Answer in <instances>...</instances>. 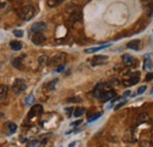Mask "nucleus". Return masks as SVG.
<instances>
[{"mask_svg": "<svg viewBox=\"0 0 153 147\" xmlns=\"http://www.w3.org/2000/svg\"><path fill=\"white\" fill-rule=\"evenodd\" d=\"M17 13H18V15H19V18H20L21 20L28 21V20H31V19L33 18V15H34V8H33V6H31V5L21 6V7L17 11Z\"/></svg>", "mask_w": 153, "mask_h": 147, "instance_id": "obj_1", "label": "nucleus"}, {"mask_svg": "<svg viewBox=\"0 0 153 147\" xmlns=\"http://www.w3.org/2000/svg\"><path fill=\"white\" fill-rule=\"evenodd\" d=\"M26 87H27V85H26V82H25L24 79H15L14 82H13V85H12V90H13V92L15 94L22 93L26 90Z\"/></svg>", "mask_w": 153, "mask_h": 147, "instance_id": "obj_2", "label": "nucleus"}, {"mask_svg": "<svg viewBox=\"0 0 153 147\" xmlns=\"http://www.w3.org/2000/svg\"><path fill=\"white\" fill-rule=\"evenodd\" d=\"M66 54L64 53H58L57 55H54L51 60H50V64L53 65V66H60V65H64V62L66 61Z\"/></svg>", "mask_w": 153, "mask_h": 147, "instance_id": "obj_3", "label": "nucleus"}, {"mask_svg": "<svg viewBox=\"0 0 153 147\" xmlns=\"http://www.w3.org/2000/svg\"><path fill=\"white\" fill-rule=\"evenodd\" d=\"M108 61V57L107 55H94L91 60V65L92 66H99V65H104Z\"/></svg>", "mask_w": 153, "mask_h": 147, "instance_id": "obj_4", "label": "nucleus"}, {"mask_svg": "<svg viewBox=\"0 0 153 147\" xmlns=\"http://www.w3.org/2000/svg\"><path fill=\"white\" fill-rule=\"evenodd\" d=\"M32 42H33L34 45H38V46L44 45V44L46 42V37H45V34H44V33H34V34L32 35Z\"/></svg>", "mask_w": 153, "mask_h": 147, "instance_id": "obj_5", "label": "nucleus"}, {"mask_svg": "<svg viewBox=\"0 0 153 147\" xmlns=\"http://www.w3.org/2000/svg\"><path fill=\"white\" fill-rule=\"evenodd\" d=\"M46 29H47V26H46V24L43 22V21L35 22V24H33V26L31 27V31H32L33 33H43V32H45Z\"/></svg>", "mask_w": 153, "mask_h": 147, "instance_id": "obj_6", "label": "nucleus"}, {"mask_svg": "<svg viewBox=\"0 0 153 147\" xmlns=\"http://www.w3.org/2000/svg\"><path fill=\"white\" fill-rule=\"evenodd\" d=\"M107 86V84H102V82H100V84H98L97 86H95V88L93 90V95H94V98H98V99H100V97H101V94L106 91L105 90V87Z\"/></svg>", "mask_w": 153, "mask_h": 147, "instance_id": "obj_7", "label": "nucleus"}, {"mask_svg": "<svg viewBox=\"0 0 153 147\" xmlns=\"http://www.w3.org/2000/svg\"><path fill=\"white\" fill-rule=\"evenodd\" d=\"M41 113H43V106L41 105H35L28 112V119H32V118H34L37 115H40Z\"/></svg>", "mask_w": 153, "mask_h": 147, "instance_id": "obj_8", "label": "nucleus"}, {"mask_svg": "<svg viewBox=\"0 0 153 147\" xmlns=\"http://www.w3.org/2000/svg\"><path fill=\"white\" fill-rule=\"evenodd\" d=\"M114 97H115V91H113V90H106V91L101 94L100 99H101V101H102V103H106V101H108V100L113 99Z\"/></svg>", "mask_w": 153, "mask_h": 147, "instance_id": "obj_9", "label": "nucleus"}, {"mask_svg": "<svg viewBox=\"0 0 153 147\" xmlns=\"http://www.w3.org/2000/svg\"><path fill=\"white\" fill-rule=\"evenodd\" d=\"M123 62H124L125 66L131 67V66H134L136 65V59L133 57H131L130 54H124L123 55Z\"/></svg>", "mask_w": 153, "mask_h": 147, "instance_id": "obj_10", "label": "nucleus"}, {"mask_svg": "<svg viewBox=\"0 0 153 147\" xmlns=\"http://www.w3.org/2000/svg\"><path fill=\"white\" fill-rule=\"evenodd\" d=\"M139 79H140V72H136V73L131 74V78L128 79V82H125V85H127V86H133V85L138 84Z\"/></svg>", "mask_w": 153, "mask_h": 147, "instance_id": "obj_11", "label": "nucleus"}, {"mask_svg": "<svg viewBox=\"0 0 153 147\" xmlns=\"http://www.w3.org/2000/svg\"><path fill=\"white\" fill-rule=\"evenodd\" d=\"M81 12H80V9H76L74 12H72L71 13V15H70V18H69V21L71 22V24H74L76 21H80L81 20Z\"/></svg>", "mask_w": 153, "mask_h": 147, "instance_id": "obj_12", "label": "nucleus"}, {"mask_svg": "<svg viewBox=\"0 0 153 147\" xmlns=\"http://www.w3.org/2000/svg\"><path fill=\"white\" fill-rule=\"evenodd\" d=\"M140 44H141V41H140L139 39H134V40H131V41L126 45V47H127L128 49L139 51V49H140Z\"/></svg>", "mask_w": 153, "mask_h": 147, "instance_id": "obj_13", "label": "nucleus"}, {"mask_svg": "<svg viewBox=\"0 0 153 147\" xmlns=\"http://www.w3.org/2000/svg\"><path fill=\"white\" fill-rule=\"evenodd\" d=\"M6 128H7V134H13L17 131L18 127H17V125L14 123L8 121V123H6Z\"/></svg>", "mask_w": 153, "mask_h": 147, "instance_id": "obj_14", "label": "nucleus"}, {"mask_svg": "<svg viewBox=\"0 0 153 147\" xmlns=\"http://www.w3.org/2000/svg\"><path fill=\"white\" fill-rule=\"evenodd\" d=\"M110 46V44H106V45H102V46H98V47H92V48H86L84 52L85 53H94V52H98V51H100V49H102V48H106V47H108Z\"/></svg>", "mask_w": 153, "mask_h": 147, "instance_id": "obj_15", "label": "nucleus"}, {"mask_svg": "<svg viewBox=\"0 0 153 147\" xmlns=\"http://www.w3.org/2000/svg\"><path fill=\"white\" fill-rule=\"evenodd\" d=\"M150 119V115L147 114V113H140L139 115H138V120H137V123L138 124H143V123H146L147 120Z\"/></svg>", "mask_w": 153, "mask_h": 147, "instance_id": "obj_16", "label": "nucleus"}, {"mask_svg": "<svg viewBox=\"0 0 153 147\" xmlns=\"http://www.w3.org/2000/svg\"><path fill=\"white\" fill-rule=\"evenodd\" d=\"M11 48L13 49V51H20L21 48H22V44L20 42V41H11Z\"/></svg>", "mask_w": 153, "mask_h": 147, "instance_id": "obj_17", "label": "nucleus"}, {"mask_svg": "<svg viewBox=\"0 0 153 147\" xmlns=\"http://www.w3.org/2000/svg\"><path fill=\"white\" fill-rule=\"evenodd\" d=\"M7 91H8V87L6 85H2L0 87V100H4L7 95Z\"/></svg>", "mask_w": 153, "mask_h": 147, "instance_id": "obj_18", "label": "nucleus"}, {"mask_svg": "<svg viewBox=\"0 0 153 147\" xmlns=\"http://www.w3.org/2000/svg\"><path fill=\"white\" fill-rule=\"evenodd\" d=\"M65 0H47V5L50 7H57L59 5H61Z\"/></svg>", "mask_w": 153, "mask_h": 147, "instance_id": "obj_19", "label": "nucleus"}, {"mask_svg": "<svg viewBox=\"0 0 153 147\" xmlns=\"http://www.w3.org/2000/svg\"><path fill=\"white\" fill-rule=\"evenodd\" d=\"M85 112H86V108H84V107H79V108H76V110H74L73 115H74L76 118H79V117H81Z\"/></svg>", "mask_w": 153, "mask_h": 147, "instance_id": "obj_20", "label": "nucleus"}, {"mask_svg": "<svg viewBox=\"0 0 153 147\" xmlns=\"http://www.w3.org/2000/svg\"><path fill=\"white\" fill-rule=\"evenodd\" d=\"M144 68L145 70H153V65H152V62H151V59L149 58V57H146L145 58V65H144Z\"/></svg>", "mask_w": 153, "mask_h": 147, "instance_id": "obj_21", "label": "nucleus"}, {"mask_svg": "<svg viewBox=\"0 0 153 147\" xmlns=\"http://www.w3.org/2000/svg\"><path fill=\"white\" fill-rule=\"evenodd\" d=\"M146 12H147L149 16H153V2H150L146 5Z\"/></svg>", "mask_w": 153, "mask_h": 147, "instance_id": "obj_22", "label": "nucleus"}, {"mask_svg": "<svg viewBox=\"0 0 153 147\" xmlns=\"http://www.w3.org/2000/svg\"><path fill=\"white\" fill-rule=\"evenodd\" d=\"M47 62H48V58L46 55H43V57L39 58V65L40 66H45Z\"/></svg>", "mask_w": 153, "mask_h": 147, "instance_id": "obj_23", "label": "nucleus"}, {"mask_svg": "<svg viewBox=\"0 0 153 147\" xmlns=\"http://www.w3.org/2000/svg\"><path fill=\"white\" fill-rule=\"evenodd\" d=\"M13 66L17 67V68H21V58H15L13 61H12Z\"/></svg>", "mask_w": 153, "mask_h": 147, "instance_id": "obj_24", "label": "nucleus"}, {"mask_svg": "<svg viewBox=\"0 0 153 147\" xmlns=\"http://www.w3.org/2000/svg\"><path fill=\"white\" fill-rule=\"evenodd\" d=\"M57 82H58V79H54V80H52L50 84H47V86H46V87H47L50 91H52V90H54V87H56Z\"/></svg>", "mask_w": 153, "mask_h": 147, "instance_id": "obj_25", "label": "nucleus"}, {"mask_svg": "<svg viewBox=\"0 0 153 147\" xmlns=\"http://www.w3.org/2000/svg\"><path fill=\"white\" fill-rule=\"evenodd\" d=\"M100 117H101V113H97V114H94V115H91V117H88V123H92V121L97 120V119L100 118Z\"/></svg>", "mask_w": 153, "mask_h": 147, "instance_id": "obj_26", "label": "nucleus"}, {"mask_svg": "<svg viewBox=\"0 0 153 147\" xmlns=\"http://www.w3.org/2000/svg\"><path fill=\"white\" fill-rule=\"evenodd\" d=\"M13 34H14L15 37H18V38H21V37L24 35V31H22V29H14V31H13Z\"/></svg>", "mask_w": 153, "mask_h": 147, "instance_id": "obj_27", "label": "nucleus"}, {"mask_svg": "<svg viewBox=\"0 0 153 147\" xmlns=\"http://www.w3.org/2000/svg\"><path fill=\"white\" fill-rule=\"evenodd\" d=\"M33 101H34V97H33V95H30V97H27V98H26L25 104H26V105H31Z\"/></svg>", "mask_w": 153, "mask_h": 147, "instance_id": "obj_28", "label": "nucleus"}, {"mask_svg": "<svg viewBox=\"0 0 153 147\" xmlns=\"http://www.w3.org/2000/svg\"><path fill=\"white\" fill-rule=\"evenodd\" d=\"M126 103H127V100H124L123 103H119V104H118V105L114 107V110H115V111H118V110H119V108H121V107H123V106H124Z\"/></svg>", "mask_w": 153, "mask_h": 147, "instance_id": "obj_29", "label": "nucleus"}, {"mask_svg": "<svg viewBox=\"0 0 153 147\" xmlns=\"http://www.w3.org/2000/svg\"><path fill=\"white\" fill-rule=\"evenodd\" d=\"M153 79V72H150L146 77H145V81H151Z\"/></svg>", "mask_w": 153, "mask_h": 147, "instance_id": "obj_30", "label": "nucleus"}, {"mask_svg": "<svg viewBox=\"0 0 153 147\" xmlns=\"http://www.w3.org/2000/svg\"><path fill=\"white\" fill-rule=\"evenodd\" d=\"M7 6V0H0V9L5 8Z\"/></svg>", "mask_w": 153, "mask_h": 147, "instance_id": "obj_31", "label": "nucleus"}, {"mask_svg": "<svg viewBox=\"0 0 153 147\" xmlns=\"http://www.w3.org/2000/svg\"><path fill=\"white\" fill-rule=\"evenodd\" d=\"M146 91V86H141L139 90H138V92H137V94H143L144 92Z\"/></svg>", "mask_w": 153, "mask_h": 147, "instance_id": "obj_32", "label": "nucleus"}, {"mask_svg": "<svg viewBox=\"0 0 153 147\" xmlns=\"http://www.w3.org/2000/svg\"><path fill=\"white\" fill-rule=\"evenodd\" d=\"M67 101H69V103H80L81 100H80L79 98H71V99H69Z\"/></svg>", "mask_w": 153, "mask_h": 147, "instance_id": "obj_33", "label": "nucleus"}, {"mask_svg": "<svg viewBox=\"0 0 153 147\" xmlns=\"http://www.w3.org/2000/svg\"><path fill=\"white\" fill-rule=\"evenodd\" d=\"M81 123H82V120H78V121L72 123V124H71V126H72V127H76V126H78V125H80Z\"/></svg>", "mask_w": 153, "mask_h": 147, "instance_id": "obj_34", "label": "nucleus"}, {"mask_svg": "<svg viewBox=\"0 0 153 147\" xmlns=\"http://www.w3.org/2000/svg\"><path fill=\"white\" fill-rule=\"evenodd\" d=\"M64 68H65V66H64V65H60V66H58V68H57V72H61Z\"/></svg>", "mask_w": 153, "mask_h": 147, "instance_id": "obj_35", "label": "nucleus"}, {"mask_svg": "<svg viewBox=\"0 0 153 147\" xmlns=\"http://www.w3.org/2000/svg\"><path fill=\"white\" fill-rule=\"evenodd\" d=\"M130 94H131V92H130V91H127V92H125V93H124V97H126V95H130Z\"/></svg>", "mask_w": 153, "mask_h": 147, "instance_id": "obj_36", "label": "nucleus"}, {"mask_svg": "<svg viewBox=\"0 0 153 147\" xmlns=\"http://www.w3.org/2000/svg\"><path fill=\"white\" fill-rule=\"evenodd\" d=\"M74 145H76V143H72V144H70V146L69 147H73Z\"/></svg>", "mask_w": 153, "mask_h": 147, "instance_id": "obj_37", "label": "nucleus"}, {"mask_svg": "<svg viewBox=\"0 0 153 147\" xmlns=\"http://www.w3.org/2000/svg\"><path fill=\"white\" fill-rule=\"evenodd\" d=\"M2 118H4V114H2V113H0V119H2Z\"/></svg>", "mask_w": 153, "mask_h": 147, "instance_id": "obj_38", "label": "nucleus"}, {"mask_svg": "<svg viewBox=\"0 0 153 147\" xmlns=\"http://www.w3.org/2000/svg\"><path fill=\"white\" fill-rule=\"evenodd\" d=\"M151 94H153V87H152V91H151Z\"/></svg>", "mask_w": 153, "mask_h": 147, "instance_id": "obj_39", "label": "nucleus"}, {"mask_svg": "<svg viewBox=\"0 0 153 147\" xmlns=\"http://www.w3.org/2000/svg\"><path fill=\"white\" fill-rule=\"evenodd\" d=\"M102 147H105V146H102Z\"/></svg>", "mask_w": 153, "mask_h": 147, "instance_id": "obj_40", "label": "nucleus"}]
</instances>
